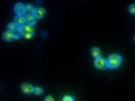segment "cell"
I'll use <instances>...</instances> for the list:
<instances>
[{
	"label": "cell",
	"mask_w": 135,
	"mask_h": 101,
	"mask_svg": "<svg viewBox=\"0 0 135 101\" xmlns=\"http://www.w3.org/2000/svg\"><path fill=\"white\" fill-rule=\"evenodd\" d=\"M120 63H122V57L118 54H112L108 57V59H105V65L109 69H116L120 66Z\"/></svg>",
	"instance_id": "cell-1"
},
{
	"label": "cell",
	"mask_w": 135,
	"mask_h": 101,
	"mask_svg": "<svg viewBox=\"0 0 135 101\" xmlns=\"http://www.w3.org/2000/svg\"><path fill=\"white\" fill-rule=\"evenodd\" d=\"M19 34H20L22 37H25L26 39L32 38V35H34V26H30V24H23V26H20Z\"/></svg>",
	"instance_id": "cell-2"
},
{
	"label": "cell",
	"mask_w": 135,
	"mask_h": 101,
	"mask_svg": "<svg viewBox=\"0 0 135 101\" xmlns=\"http://www.w3.org/2000/svg\"><path fill=\"white\" fill-rule=\"evenodd\" d=\"M15 12H16V16H23V15L26 14V7H25V4L16 3V4H15Z\"/></svg>",
	"instance_id": "cell-3"
},
{
	"label": "cell",
	"mask_w": 135,
	"mask_h": 101,
	"mask_svg": "<svg viewBox=\"0 0 135 101\" xmlns=\"http://www.w3.org/2000/svg\"><path fill=\"white\" fill-rule=\"evenodd\" d=\"M32 15H34V18H35V19H42V18L45 16V8H42V7L34 8Z\"/></svg>",
	"instance_id": "cell-4"
},
{
	"label": "cell",
	"mask_w": 135,
	"mask_h": 101,
	"mask_svg": "<svg viewBox=\"0 0 135 101\" xmlns=\"http://www.w3.org/2000/svg\"><path fill=\"white\" fill-rule=\"evenodd\" d=\"M95 66L97 67V69H104V67H107L105 65V59L103 57H97L95 58Z\"/></svg>",
	"instance_id": "cell-5"
},
{
	"label": "cell",
	"mask_w": 135,
	"mask_h": 101,
	"mask_svg": "<svg viewBox=\"0 0 135 101\" xmlns=\"http://www.w3.org/2000/svg\"><path fill=\"white\" fill-rule=\"evenodd\" d=\"M20 89H22V92H23V93H26V94H30V93H32V90H34V86H32L31 84H27V82H25V84H22Z\"/></svg>",
	"instance_id": "cell-6"
},
{
	"label": "cell",
	"mask_w": 135,
	"mask_h": 101,
	"mask_svg": "<svg viewBox=\"0 0 135 101\" xmlns=\"http://www.w3.org/2000/svg\"><path fill=\"white\" fill-rule=\"evenodd\" d=\"M25 22H26V24L34 26V24H35V22H37V19L34 18V15H32V14H27V15L25 16Z\"/></svg>",
	"instance_id": "cell-7"
},
{
	"label": "cell",
	"mask_w": 135,
	"mask_h": 101,
	"mask_svg": "<svg viewBox=\"0 0 135 101\" xmlns=\"http://www.w3.org/2000/svg\"><path fill=\"white\" fill-rule=\"evenodd\" d=\"M3 39H4L6 42H11V41H14V34L11 32V31H6V32L3 34Z\"/></svg>",
	"instance_id": "cell-8"
},
{
	"label": "cell",
	"mask_w": 135,
	"mask_h": 101,
	"mask_svg": "<svg viewBox=\"0 0 135 101\" xmlns=\"http://www.w3.org/2000/svg\"><path fill=\"white\" fill-rule=\"evenodd\" d=\"M14 23H15L16 26H23V24H26V22H25V16H16Z\"/></svg>",
	"instance_id": "cell-9"
},
{
	"label": "cell",
	"mask_w": 135,
	"mask_h": 101,
	"mask_svg": "<svg viewBox=\"0 0 135 101\" xmlns=\"http://www.w3.org/2000/svg\"><path fill=\"white\" fill-rule=\"evenodd\" d=\"M7 30L11 31V32H16V31H19V27H18L15 23H9V24L7 26Z\"/></svg>",
	"instance_id": "cell-10"
},
{
	"label": "cell",
	"mask_w": 135,
	"mask_h": 101,
	"mask_svg": "<svg viewBox=\"0 0 135 101\" xmlns=\"http://www.w3.org/2000/svg\"><path fill=\"white\" fill-rule=\"evenodd\" d=\"M91 53H92V57H95V58H97V57H100V55H101V51H100L99 47H93Z\"/></svg>",
	"instance_id": "cell-11"
},
{
	"label": "cell",
	"mask_w": 135,
	"mask_h": 101,
	"mask_svg": "<svg viewBox=\"0 0 135 101\" xmlns=\"http://www.w3.org/2000/svg\"><path fill=\"white\" fill-rule=\"evenodd\" d=\"M42 92H43V89L42 88H34V90H32V93H35V94H42Z\"/></svg>",
	"instance_id": "cell-12"
},
{
	"label": "cell",
	"mask_w": 135,
	"mask_h": 101,
	"mask_svg": "<svg viewBox=\"0 0 135 101\" xmlns=\"http://www.w3.org/2000/svg\"><path fill=\"white\" fill-rule=\"evenodd\" d=\"M25 7H26V12H32V11H34V6L32 4H27Z\"/></svg>",
	"instance_id": "cell-13"
},
{
	"label": "cell",
	"mask_w": 135,
	"mask_h": 101,
	"mask_svg": "<svg viewBox=\"0 0 135 101\" xmlns=\"http://www.w3.org/2000/svg\"><path fill=\"white\" fill-rule=\"evenodd\" d=\"M62 101H74V98L72 96H64L62 97Z\"/></svg>",
	"instance_id": "cell-14"
},
{
	"label": "cell",
	"mask_w": 135,
	"mask_h": 101,
	"mask_svg": "<svg viewBox=\"0 0 135 101\" xmlns=\"http://www.w3.org/2000/svg\"><path fill=\"white\" fill-rule=\"evenodd\" d=\"M128 11H130V14H135V6L131 4V6L128 7Z\"/></svg>",
	"instance_id": "cell-15"
},
{
	"label": "cell",
	"mask_w": 135,
	"mask_h": 101,
	"mask_svg": "<svg viewBox=\"0 0 135 101\" xmlns=\"http://www.w3.org/2000/svg\"><path fill=\"white\" fill-rule=\"evenodd\" d=\"M43 101H54V98H53L51 96H47V97H46V98H45Z\"/></svg>",
	"instance_id": "cell-16"
}]
</instances>
